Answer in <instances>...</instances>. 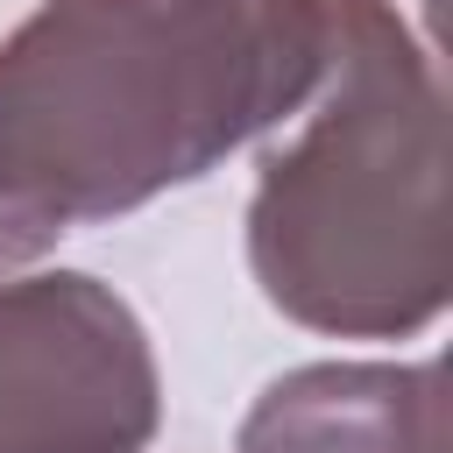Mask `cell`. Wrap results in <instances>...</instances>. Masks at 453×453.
<instances>
[{
    "instance_id": "3",
    "label": "cell",
    "mask_w": 453,
    "mask_h": 453,
    "mask_svg": "<svg viewBox=\"0 0 453 453\" xmlns=\"http://www.w3.org/2000/svg\"><path fill=\"white\" fill-rule=\"evenodd\" d=\"M156 425V347L113 283L0 276V453H149Z\"/></svg>"
},
{
    "instance_id": "1",
    "label": "cell",
    "mask_w": 453,
    "mask_h": 453,
    "mask_svg": "<svg viewBox=\"0 0 453 453\" xmlns=\"http://www.w3.org/2000/svg\"><path fill=\"white\" fill-rule=\"evenodd\" d=\"M326 42V0H42L0 35V276L283 127Z\"/></svg>"
},
{
    "instance_id": "4",
    "label": "cell",
    "mask_w": 453,
    "mask_h": 453,
    "mask_svg": "<svg viewBox=\"0 0 453 453\" xmlns=\"http://www.w3.org/2000/svg\"><path fill=\"white\" fill-rule=\"evenodd\" d=\"M234 453H446L432 361H311L276 375Z\"/></svg>"
},
{
    "instance_id": "2",
    "label": "cell",
    "mask_w": 453,
    "mask_h": 453,
    "mask_svg": "<svg viewBox=\"0 0 453 453\" xmlns=\"http://www.w3.org/2000/svg\"><path fill=\"white\" fill-rule=\"evenodd\" d=\"M333 42L297 127L262 156L248 269L333 340H403L446 311V85L389 0H326Z\"/></svg>"
}]
</instances>
